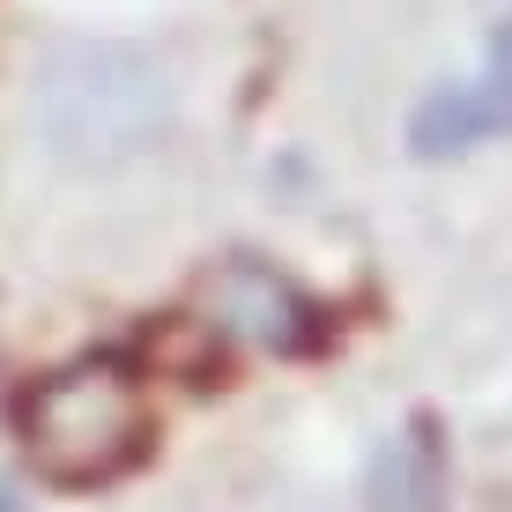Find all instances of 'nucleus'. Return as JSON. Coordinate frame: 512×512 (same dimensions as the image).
Returning a JSON list of instances; mask_svg holds the SVG:
<instances>
[{
	"label": "nucleus",
	"instance_id": "1",
	"mask_svg": "<svg viewBox=\"0 0 512 512\" xmlns=\"http://www.w3.org/2000/svg\"><path fill=\"white\" fill-rule=\"evenodd\" d=\"M23 453L45 483L97 490L149 453V386L119 357H75L23 394Z\"/></svg>",
	"mask_w": 512,
	"mask_h": 512
},
{
	"label": "nucleus",
	"instance_id": "2",
	"mask_svg": "<svg viewBox=\"0 0 512 512\" xmlns=\"http://www.w3.org/2000/svg\"><path fill=\"white\" fill-rule=\"evenodd\" d=\"M38 127L67 164H119L149 149L171 119V82L134 45H52L38 60Z\"/></svg>",
	"mask_w": 512,
	"mask_h": 512
},
{
	"label": "nucleus",
	"instance_id": "3",
	"mask_svg": "<svg viewBox=\"0 0 512 512\" xmlns=\"http://www.w3.org/2000/svg\"><path fill=\"white\" fill-rule=\"evenodd\" d=\"M512 134V0L498 15V30H490L483 60H475V75L446 82V90H431L409 112V149L416 156H468L483 149V141Z\"/></svg>",
	"mask_w": 512,
	"mask_h": 512
},
{
	"label": "nucleus",
	"instance_id": "4",
	"mask_svg": "<svg viewBox=\"0 0 512 512\" xmlns=\"http://www.w3.org/2000/svg\"><path fill=\"white\" fill-rule=\"evenodd\" d=\"M223 312H231V327H245L253 342H275V349H290L297 334V320H305V305H297V290L282 275H268V268H231L223 275Z\"/></svg>",
	"mask_w": 512,
	"mask_h": 512
},
{
	"label": "nucleus",
	"instance_id": "5",
	"mask_svg": "<svg viewBox=\"0 0 512 512\" xmlns=\"http://www.w3.org/2000/svg\"><path fill=\"white\" fill-rule=\"evenodd\" d=\"M379 505H386V490H401L394 498V512H431V498H438V446L423 431H409V438H394L386 446V461H379Z\"/></svg>",
	"mask_w": 512,
	"mask_h": 512
}]
</instances>
